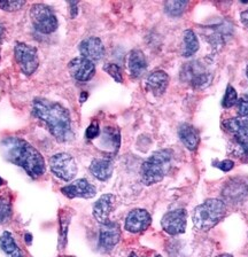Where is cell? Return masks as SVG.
<instances>
[{"instance_id": "cell-6", "label": "cell", "mask_w": 248, "mask_h": 257, "mask_svg": "<svg viewBox=\"0 0 248 257\" xmlns=\"http://www.w3.org/2000/svg\"><path fill=\"white\" fill-rule=\"evenodd\" d=\"M30 19L35 29L42 34H52L58 28V19L53 10L44 4H35L31 6Z\"/></svg>"}, {"instance_id": "cell-4", "label": "cell", "mask_w": 248, "mask_h": 257, "mask_svg": "<svg viewBox=\"0 0 248 257\" xmlns=\"http://www.w3.org/2000/svg\"><path fill=\"white\" fill-rule=\"evenodd\" d=\"M226 214L225 203L218 199H208L193 211L194 226L200 231H209L216 226Z\"/></svg>"}, {"instance_id": "cell-30", "label": "cell", "mask_w": 248, "mask_h": 257, "mask_svg": "<svg viewBox=\"0 0 248 257\" xmlns=\"http://www.w3.org/2000/svg\"><path fill=\"white\" fill-rule=\"evenodd\" d=\"M235 188H230V195L231 198L240 199L242 198L243 195H246L248 193V187H246L242 183H237L234 184Z\"/></svg>"}, {"instance_id": "cell-2", "label": "cell", "mask_w": 248, "mask_h": 257, "mask_svg": "<svg viewBox=\"0 0 248 257\" xmlns=\"http://www.w3.org/2000/svg\"><path fill=\"white\" fill-rule=\"evenodd\" d=\"M33 112L36 117L46 124L58 142L65 143L73 138L70 114L61 103L44 98H36L33 102Z\"/></svg>"}, {"instance_id": "cell-23", "label": "cell", "mask_w": 248, "mask_h": 257, "mask_svg": "<svg viewBox=\"0 0 248 257\" xmlns=\"http://www.w3.org/2000/svg\"><path fill=\"white\" fill-rule=\"evenodd\" d=\"M13 209H12V194L9 190L0 191V224L10 222Z\"/></svg>"}, {"instance_id": "cell-36", "label": "cell", "mask_w": 248, "mask_h": 257, "mask_svg": "<svg viewBox=\"0 0 248 257\" xmlns=\"http://www.w3.org/2000/svg\"><path fill=\"white\" fill-rule=\"evenodd\" d=\"M4 34H5V27L0 23V43H2V40L4 38Z\"/></svg>"}, {"instance_id": "cell-33", "label": "cell", "mask_w": 248, "mask_h": 257, "mask_svg": "<svg viewBox=\"0 0 248 257\" xmlns=\"http://www.w3.org/2000/svg\"><path fill=\"white\" fill-rule=\"evenodd\" d=\"M237 106L240 117H248V102L241 98L237 101Z\"/></svg>"}, {"instance_id": "cell-34", "label": "cell", "mask_w": 248, "mask_h": 257, "mask_svg": "<svg viewBox=\"0 0 248 257\" xmlns=\"http://www.w3.org/2000/svg\"><path fill=\"white\" fill-rule=\"evenodd\" d=\"M77 3H69V6H70V16L71 18H75L76 15H77Z\"/></svg>"}, {"instance_id": "cell-27", "label": "cell", "mask_w": 248, "mask_h": 257, "mask_svg": "<svg viewBox=\"0 0 248 257\" xmlns=\"http://www.w3.org/2000/svg\"><path fill=\"white\" fill-rule=\"evenodd\" d=\"M238 101V94L237 91L233 86L229 85L225 91V94H224V98L222 100V106L224 108H231L233 107L234 104H237Z\"/></svg>"}, {"instance_id": "cell-35", "label": "cell", "mask_w": 248, "mask_h": 257, "mask_svg": "<svg viewBox=\"0 0 248 257\" xmlns=\"http://www.w3.org/2000/svg\"><path fill=\"white\" fill-rule=\"evenodd\" d=\"M240 19H241V22L243 26H245L248 29V11L242 12V13L240 14Z\"/></svg>"}, {"instance_id": "cell-18", "label": "cell", "mask_w": 248, "mask_h": 257, "mask_svg": "<svg viewBox=\"0 0 248 257\" xmlns=\"http://www.w3.org/2000/svg\"><path fill=\"white\" fill-rule=\"evenodd\" d=\"M168 84H169V76L167 75V72L162 70L152 72L146 80V85L149 87V90L157 96L165 93Z\"/></svg>"}, {"instance_id": "cell-38", "label": "cell", "mask_w": 248, "mask_h": 257, "mask_svg": "<svg viewBox=\"0 0 248 257\" xmlns=\"http://www.w3.org/2000/svg\"><path fill=\"white\" fill-rule=\"evenodd\" d=\"M26 238H27L28 243H30L31 242V234H26Z\"/></svg>"}, {"instance_id": "cell-5", "label": "cell", "mask_w": 248, "mask_h": 257, "mask_svg": "<svg viewBox=\"0 0 248 257\" xmlns=\"http://www.w3.org/2000/svg\"><path fill=\"white\" fill-rule=\"evenodd\" d=\"M214 74L208 64L201 60H195L184 64L181 69V80L192 87L203 90L213 82Z\"/></svg>"}, {"instance_id": "cell-11", "label": "cell", "mask_w": 248, "mask_h": 257, "mask_svg": "<svg viewBox=\"0 0 248 257\" xmlns=\"http://www.w3.org/2000/svg\"><path fill=\"white\" fill-rule=\"evenodd\" d=\"M119 239H121V228L117 223L109 220L108 223L101 225L99 234V248L102 251L108 252L113 250Z\"/></svg>"}, {"instance_id": "cell-29", "label": "cell", "mask_w": 248, "mask_h": 257, "mask_svg": "<svg viewBox=\"0 0 248 257\" xmlns=\"http://www.w3.org/2000/svg\"><path fill=\"white\" fill-rule=\"evenodd\" d=\"M23 6H26V2L21 0H12V2H0V10L7 12L20 11Z\"/></svg>"}, {"instance_id": "cell-44", "label": "cell", "mask_w": 248, "mask_h": 257, "mask_svg": "<svg viewBox=\"0 0 248 257\" xmlns=\"http://www.w3.org/2000/svg\"><path fill=\"white\" fill-rule=\"evenodd\" d=\"M157 257H162V256H160V255H158V256H157Z\"/></svg>"}, {"instance_id": "cell-13", "label": "cell", "mask_w": 248, "mask_h": 257, "mask_svg": "<svg viewBox=\"0 0 248 257\" xmlns=\"http://www.w3.org/2000/svg\"><path fill=\"white\" fill-rule=\"evenodd\" d=\"M152 223V217L145 209H134L129 212L126 218V227L127 231L131 233H141L150 227Z\"/></svg>"}, {"instance_id": "cell-12", "label": "cell", "mask_w": 248, "mask_h": 257, "mask_svg": "<svg viewBox=\"0 0 248 257\" xmlns=\"http://www.w3.org/2000/svg\"><path fill=\"white\" fill-rule=\"evenodd\" d=\"M69 72L78 82H89L95 74L94 63L85 58H75L68 64Z\"/></svg>"}, {"instance_id": "cell-42", "label": "cell", "mask_w": 248, "mask_h": 257, "mask_svg": "<svg viewBox=\"0 0 248 257\" xmlns=\"http://www.w3.org/2000/svg\"><path fill=\"white\" fill-rule=\"evenodd\" d=\"M2 185H4V180H3L2 177H0V186H2Z\"/></svg>"}, {"instance_id": "cell-40", "label": "cell", "mask_w": 248, "mask_h": 257, "mask_svg": "<svg viewBox=\"0 0 248 257\" xmlns=\"http://www.w3.org/2000/svg\"><path fill=\"white\" fill-rule=\"evenodd\" d=\"M242 99L245 100V101H247V102H248V93H246L245 95H243V96H242Z\"/></svg>"}, {"instance_id": "cell-20", "label": "cell", "mask_w": 248, "mask_h": 257, "mask_svg": "<svg viewBox=\"0 0 248 257\" xmlns=\"http://www.w3.org/2000/svg\"><path fill=\"white\" fill-rule=\"evenodd\" d=\"M90 171L97 179L106 182L113 174V163L108 159H94L91 162Z\"/></svg>"}, {"instance_id": "cell-32", "label": "cell", "mask_w": 248, "mask_h": 257, "mask_svg": "<svg viewBox=\"0 0 248 257\" xmlns=\"http://www.w3.org/2000/svg\"><path fill=\"white\" fill-rule=\"evenodd\" d=\"M214 167L218 168L219 170H222L224 172H229L232 170L234 167V162L231 160H224L222 162H214Z\"/></svg>"}, {"instance_id": "cell-28", "label": "cell", "mask_w": 248, "mask_h": 257, "mask_svg": "<svg viewBox=\"0 0 248 257\" xmlns=\"http://www.w3.org/2000/svg\"><path fill=\"white\" fill-rule=\"evenodd\" d=\"M103 70H105L110 77H113L115 82L122 83L123 82V76H122V70L117 64L115 63H107L105 67H103Z\"/></svg>"}, {"instance_id": "cell-37", "label": "cell", "mask_w": 248, "mask_h": 257, "mask_svg": "<svg viewBox=\"0 0 248 257\" xmlns=\"http://www.w3.org/2000/svg\"><path fill=\"white\" fill-rule=\"evenodd\" d=\"M86 98H87V93L86 92H84V93L82 94V96H81V102H84L86 100Z\"/></svg>"}, {"instance_id": "cell-9", "label": "cell", "mask_w": 248, "mask_h": 257, "mask_svg": "<svg viewBox=\"0 0 248 257\" xmlns=\"http://www.w3.org/2000/svg\"><path fill=\"white\" fill-rule=\"evenodd\" d=\"M224 127L234 136L238 147L248 159V117H235L226 119Z\"/></svg>"}, {"instance_id": "cell-19", "label": "cell", "mask_w": 248, "mask_h": 257, "mask_svg": "<svg viewBox=\"0 0 248 257\" xmlns=\"http://www.w3.org/2000/svg\"><path fill=\"white\" fill-rule=\"evenodd\" d=\"M178 136L179 139L182 140L187 150L195 151L199 146L200 143V134L199 131L191 124L184 123L178 128Z\"/></svg>"}, {"instance_id": "cell-31", "label": "cell", "mask_w": 248, "mask_h": 257, "mask_svg": "<svg viewBox=\"0 0 248 257\" xmlns=\"http://www.w3.org/2000/svg\"><path fill=\"white\" fill-rule=\"evenodd\" d=\"M100 135V127H99V124L97 122H93L91 123L89 127L86 128V132H85V137L86 139L89 140H93L97 138V137Z\"/></svg>"}, {"instance_id": "cell-14", "label": "cell", "mask_w": 248, "mask_h": 257, "mask_svg": "<svg viewBox=\"0 0 248 257\" xmlns=\"http://www.w3.org/2000/svg\"><path fill=\"white\" fill-rule=\"evenodd\" d=\"M61 193L69 199H91L97 194V190H95L93 185L90 184L86 179H78L69 185H67V186L62 187Z\"/></svg>"}, {"instance_id": "cell-24", "label": "cell", "mask_w": 248, "mask_h": 257, "mask_svg": "<svg viewBox=\"0 0 248 257\" xmlns=\"http://www.w3.org/2000/svg\"><path fill=\"white\" fill-rule=\"evenodd\" d=\"M101 144L106 148L113 150L116 152L118 150L119 144H121V136H119V131L115 127H105L102 132Z\"/></svg>"}, {"instance_id": "cell-43", "label": "cell", "mask_w": 248, "mask_h": 257, "mask_svg": "<svg viewBox=\"0 0 248 257\" xmlns=\"http://www.w3.org/2000/svg\"><path fill=\"white\" fill-rule=\"evenodd\" d=\"M246 74H247V77H248V66H247V69H246Z\"/></svg>"}, {"instance_id": "cell-7", "label": "cell", "mask_w": 248, "mask_h": 257, "mask_svg": "<svg viewBox=\"0 0 248 257\" xmlns=\"http://www.w3.org/2000/svg\"><path fill=\"white\" fill-rule=\"evenodd\" d=\"M50 168L58 178L70 182L77 174V166L74 158L67 153H59L50 159Z\"/></svg>"}, {"instance_id": "cell-26", "label": "cell", "mask_w": 248, "mask_h": 257, "mask_svg": "<svg viewBox=\"0 0 248 257\" xmlns=\"http://www.w3.org/2000/svg\"><path fill=\"white\" fill-rule=\"evenodd\" d=\"M187 6L186 2H181V0H173V2H167L165 4V10L168 15L177 18L181 16Z\"/></svg>"}, {"instance_id": "cell-25", "label": "cell", "mask_w": 248, "mask_h": 257, "mask_svg": "<svg viewBox=\"0 0 248 257\" xmlns=\"http://www.w3.org/2000/svg\"><path fill=\"white\" fill-rule=\"evenodd\" d=\"M60 219V231H59V248L63 249L67 244V234H68V228H69L71 215L70 212L66 210H61L59 215Z\"/></svg>"}, {"instance_id": "cell-1", "label": "cell", "mask_w": 248, "mask_h": 257, "mask_svg": "<svg viewBox=\"0 0 248 257\" xmlns=\"http://www.w3.org/2000/svg\"><path fill=\"white\" fill-rule=\"evenodd\" d=\"M2 151L6 160L25 169L33 178L37 179L45 174V161L42 154L26 140L17 137L5 138L2 142Z\"/></svg>"}, {"instance_id": "cell-21", "label": "cell", "mask_w": 248, "mask_h": 257, "mask_svg": "<svg viewBox=\"0 0 248 257\" xmlns=\"http://www.w3.org/2000/svg\"><path fill=\"white\" fill-rule=\"evenodd\" d=\"M200 47L199 39L194 31L186 30L183 36V51L182 54L184 58H190V56L197 53Z\"/></svg>"}, {"instance_id": "cell-15", "label": "cell", "mask_w": 248, "mask_h": 257, "mask_svg": "<svg viewBox=\"0 0 248 257\" xmlns=\"http://www.w3.org/2000/svg\"><path fill=\"white\" fill-rule=\"evenodd\" d=\"M78 48L82 58L90 60L92 62L100 61L105 55V46H103L101 39L98 37H89L84 39L79 44Z\"/></svg>"}, {"instance_id": "cell-22", "label": "cell", "mask_w": 248, "mask_h": 257, "mask_svg": "<svg viewBox=\"0 0 248 257\" xmlns=\"http://www.w3.org/2000/svg\"><path fill=\"white\" fill-rule=\"evenodd\" d=\"M0 247L3 251L9 257H23L21 250L15 242L13 235L10 232L5 231L0 236Z\"/></svg>"}, {"instance_id": "cell-3", "label": "cell", "mask_w": 248, "mask_h": 257, "mask_svg": "<svg viewBox=\"0 0 248 257\" xmlns=\"http://www.w3.org/2000/svg\"><path fill=\"white\" fill-rule=\"evenodd\" d=\"M173 156V151L170 150H162L152 154L143 163L141 169L143 183L145 185H153L161 182L170 170Z\"/></svg>"}, {"instance_id": "cell-8", "label": "cell", "mask_w": 248, "mask_h": 257, "mask_svg": "<svg viewBox=\"0 0 248 257\" xmlns=\"http://www.w3.org/2000/svg\"><path fill=\"white\" fill-rule=\"evenodd\" d=\"M15 59L20 66V69L26 76H31L37 70L39 59L37 50L25 43H18L14 47Z\"/></svg>"}, {"instance_id": "cell-17", "label": "cell", "mask_w": 248, "mask_h": 257, "mask_svg": "<svg viewBox=\"0 0 248 257\" xmlns=\"http://www.w3.org/2000/svg\"><path fill=\"white\" fill-rule=\"evenodd\" d=\"M128 68L134 78H139L147 70V60L141 50H133L128 56Z\"/></svg>"}, {"instance_id": "cell-39", "label": "cell", "mask_w": 248, "mask_h": 257, "mask_svg": "<svg viewBox=\"0 0 248 257\" xmlns=\"http://www.w3.org/2000/svg\"><path fill=\"white\" fill-rule=\"evenodd\" d=\"M216 257H233V256L230 255V254H222V255H218V256H216Z\"/></svg>"}, {"instance_id": "cell-41", "label": "cell", "mask_w": 248, "mask_h": 257, "mask_svg": "<svg viewBox=\"0 0 248 257\" xmlns=\"http://www.w3.org/2000/svg\"><path fill=\"white\" fill-rule=\"evenodd\" d=\"M129 257H138V255L136 254V252H131V254L129 255Z\"/></svg>"}, {"instance_id": "cell-10", "label": "cell", "mask_w": 248, "mask_h": 257, "mask_svg": "<svg viewBox=\"0 0 248 257\" xmlns=\"http://www.w3.org/2000/svg\"><path fill=\"white\" fill-rule=\"evenodd\" d=\"M187 212L185 209H175L162 217V228L170 235L182 234L186 230Z\"/></svg>"}, {"instance_id": "cell-16", "label": "cell", "mask_w": 248, "mask_h": 257, "mask_svg": "<svg viewBox=\"0 0 248 257\" xmlns=\"http://www.w3.org/2000/svg\"><path fill=\"white\" fill-rule=\"evenodd\" d=\"M115 196L113 194H103L93 206V216L100 224L109 222V215L114 208Z\"/></svg>"}]
</instances>
